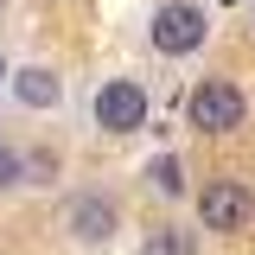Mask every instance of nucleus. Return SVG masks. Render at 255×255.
<instances>
[{
  "label": "nucleus",
  "mask_w": 255,
  "mask_h": 255,
  "mask_svg": "<svg viewBox=\"0 0 255 255\" xmlns=\"http://www.w3.org/2000/svg\"><path fill=\"white\" fill-rule=\"evenodd\" d=\"M198 217H204V230H243L255 217V191L236 185V179H217V185H204V198H198Z\"/></svg>",
  "instance_id": "20e7f679"
},
{
  "label": "nucleus",
  "mask_w": 255,
  "mask_h": 255,
  "mask_svg": "<svg viewBox=\"0 0 255 255\" xmlns=\"http://www.w3.org/2000/svg\"><path fill=\"white\" fill-rule=\"evenodd\" d=\"M147 179H153V191H159V198H179V191H185V166H179L172 153H159L153 166H147Z\"/></svg>",
  "instance_id": "6e6552de"
},
{
  "label": "nucleus",
  "mask_w": 255,
  "mask_h": 255,
  "mask_svg": "<svg viewBox=\"0 0 255 255\" xmlns=\"http://www.w3.org/2000/svg\"><path fill=\"white\" fill-rule=\"evenodd\" d=\"M13 90H19V102H26V109H51V102H58V77H51L45 64H32V70H19V77H13Z\"/></svg>",
  "instance_id": "423d86ee"
},
{
  "label": "nucleus",
  "mask_w": 255,
  "mask_h": 255,
  "mask_svg": "<svg viewBox=\"0 0 255 255\" xmlns=\"http://www.w3.org/2000/svg\"><path fill=\"white\" fill-rule=\"evenodd\" d=\"M0 77H6V58H0Z\"/></svg>",
  "instance_id": "9d476101"
},
{
  "label": "nucleus",
  "mask_w": 255,
  "mask_h": 255,
  "mask_svg": "<svg viewBox=\"0 0 255 255\" xmlns=\"http://www.w3.org/2000/svg\"><path fill=\"white\" fill-rule=\"evenodd\" d=\"M19 172H26V153H19V147H0V191L19 185Z\"/></svg>",
  "instance_id": "1a4fd4ad"
},
{
  "label": "nucleus",
  "mask_w": 255,
  "mask_h": 255,
  "mask_svg": "<svg viewBox=\"0 0 255 255\" xmlns=\"http://www.w3.org/2000/svg\"><path fill=\"white\" fill-rule=\"evenodd\" d=\"M70 236H77V243H109V236H115V204H109V198H77V204H70Z\"/></svg>",
  "instance_id": "39448f33"
},
{
  "label": "nucleus",
  "mask_w": 255,
  "mask_h": 255,
  "mask_svg": "<svg viewBox=\"0 0 255 255\" xmlns=\"http://www.w3.org/2000/svg\"><path fill=\"white\" fill-rule=\"evenodd\" d=\"M147 122V90L140 83H102L96 90V128H109V134H134V128Z\"/></svg>",
  "instance_id": "7ed1b4c3"
},
{
  "label": "nucleus",
  "mask_w": 255,
  "mask_h": 255,
  "mask_svg": "<svg viewBox=\"0 0 255 255\" xmlns=\"http://www.w3.org/2000/svg\"><path fill=\"white\" fill-rule=\"evenodd\" d=\"M243 115H249V102H243V90L236 83H198L191 90V128L198 134H230V128H243Z\"/></svg>",
  "instance_id": "f257e3e1"
},
{
  "label": "nucleus",
  "mask_w": 255,
  "mask_h": 255,
  "mask_svg": "<svg viewBox=\"0 0 255 255\" xmlns=\"http://www.w3.org/2000/svg\"><path fill=\"white\" fill-rule=\"evenodd\" d=\"M153 45L166 51V58L198 51V45H204V13H198V6H185V0H166V6L153 13Z\"/></svg>",
  "instance_id": "f03ea898"
},
{
  "label": "nucleus",
  "mask_w": 255,
  "mask_h": 255,
  "mask_svg": "<svg viewBox=\"0 0 255 255\" xmlns=\"http://www.w3.org/2000/svg\"><path fill=\"white\" fill-rule=\"evenodd\" d=\"M147 255H198V236H191V230H172V223H159L153 236H147Z\"/></svg>",
  "instance_id": "0eeeda50"
}]
</instances>
